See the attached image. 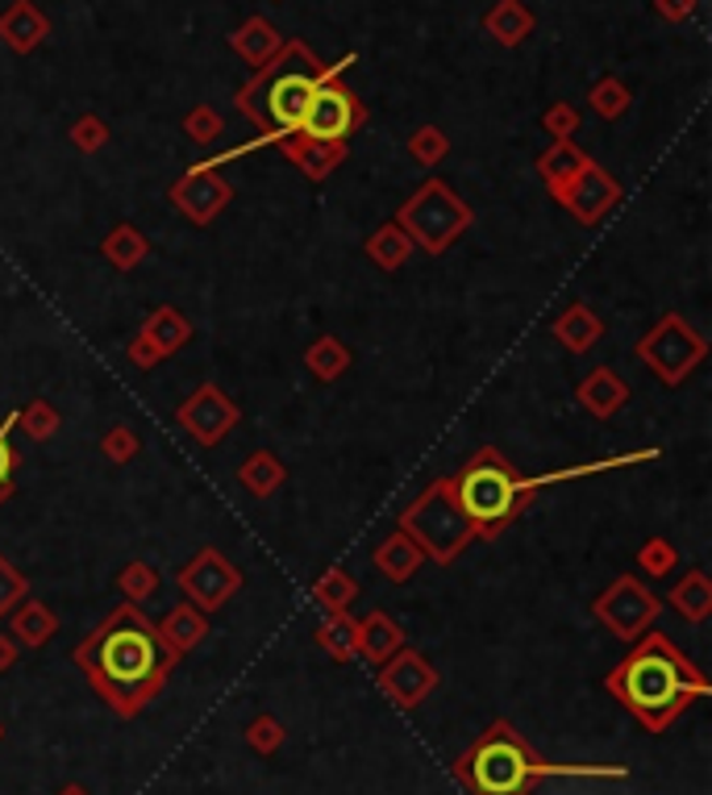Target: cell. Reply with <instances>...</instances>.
Here are the masks:
<instances>
[{
	"instance_id": "obj_39",
	"label": "cell",
	"mask_w": 712,
	"mask_h": 795,
	"mask_svg": "<svg viewBox=\"0 0 712 795\" xmlns=\"http://www.w3.org/2000/svg\"><path fill=\"white\" fill-rule=\"evenodd\" d=\"M125 354H130V363H134V367H138V371H150V367H159V363H163V354L155 351V342H150V338H146L143 329H138V333H134V342H130V346H125Z\"/></svg>"
},
{
	"instance_id": "obj_37",
	"label": "cell",
	"mask_w": 712,
	"mask_h": 795,
	"mask_svg": "<svg viewBox=\"0 0 712 795\" xmlns=\"http://www.w3.org/2000/svg\"><path fill=\"white\" fill-rule=\"evenodd\" d=\"M25 596H29V579H25L22 571L4 559V554H0V621L22 604Z\"/></svg>"
},
{
	"instance_id": "obj_32",
	"label": "cell",
	"mask_w": 712,
	"mask_h": 795,
	"mask_svg": "<svg viewBox=\"0 0 712 795\" xmlns=\"http://www.w3.org/2000/svg\"><path fill=\"white\" fill-rule=\"evenodd\" d=\"M17 425H22V433H29L34 442H50L59 433L63 417H59V408L47 404V400H29L22 413H17Z\"/></svg>"
},
{
	"instance_id": "obj_24",
	"label": "cell",
	"mask_w": 712,
	"mask_h": 795,
	"mask_svg": "<svg viewBox=\"0 0 712 795\" xmlns=\"http://www.w3.org/2000/svg\"><path fill=\"white\" fill-rule=\"evenodd\" d=\"M351 363H355V354H351V346H346L337 333H321L309 351H305V367H309V375L312 379H321V383L342 379V375L351 371Z\"/></svg>"
},
{
	"instance_id": "obj_43",
	"label": "cell",
	"mask_w": 712,
	"mask_h": 795,
	"mask_svg": "<svg viewBox=\"0 0 712 795\" xmlns=\"http://www.w3.org/2000/svg\"><path fill=\"white\" fill-rule=\"evenodd\" d=\"M596 105H600V113H621V109H625V93L613 88V84H604V88L596 93Z\"/></svg>"
},
{
	"instance_id": "obj_18",
	"label": "cell",
	"mask_w": 712,
	"mask_h": 795,
	"mask_svg": "<svg viewBox=\"0 0 712 795\" xmlns=\"http://www.w3.org/2000/svg\"><path fill=\"white\" fill-rule=\"evenodd\" d=\"M159 629V637H163V646L171 650L175 658H184V655H192L205 637H209V621H205V612L200 609H192V604H180V609H171L155 625Z\"/></svg>"
},
{
	"instance_id": "obj_29",
	"label": "cell",
	"mask_w": 712,
	"mask_h": 795,
	"mask_svg": "<svg viewBox=\"0 0 712 795\" xmlns=\"http://www.w3.org/2000/svg\"><path fill=\"white\" fill-rule=\"evenodd\" d=\"M312 600L326 612H351V604L358 600V579L342 566H330L317 584H312Z\"/></svg>"
},
{
	"instance_id": "obj_40",
	"label": "cell",
	"mask_w": 712,
	"mask_h": 795,
	"mask_svg": "<svg viewBox=\"0 0 712 795\" xmlns=\"http://www.w3.org/2000/svg\"><path fill=\"white\" fill-rule=\"evenodd\" d=\"M413 150H417V159H421V163H438V159L446 155V142H442L438 130H421V138L413 142Z\"/></svg>"
},
{
	"instance_id": "obj_36",
	"label": "cell",
	"mask_w": 712,
	"mask_h": 795,
	"mask_svg": "<svg viewBox=\"0 0 712 795\" xmlns=\"http://www.w3.org/2000/svg\"><path fill=\"white\" fill-rule=\"evenodd\" d=\"M13 425H17V413H4V421H0V504H4V500H13V470H17V463H22V454L9 445Z\"/></svg>"
},
{
	"instance_id": "obj_27",
	"label": "cell",
	"mask_w": 712,
	"mask_h": 795,
	"mask_svg": "<svg viewBox=\"0 0 712 795\" xmlns=\"http://www.w3.org/2000/svg\"><path fill=\"white\" fill-rule=\"evenodd\" d=\"M317 646L333 662H355L358 658V621L351 612H326V621L317 625Z\"/></svg>"
},
{
	"instance_id": "obj_33",
	"label": "cell",
	"mask_w": 712,
	"mask_h": 795,
	"mask_svg": "<svg viewBox=\"0 0 712 795\" xmlns=\"http://www.w3.org/2000/svg\"><path fill=\"white\" fill-rule=\"evenodd\" d=\"M138 450H143V442H138V433H134L130 425H109V429L100 433V454H105L113 467L134 463V458H138Z\"/></svg>"
},
{
	"instance_id": "obj_34",
	"label": "cell",
	"mask_w": 712,
	"mask_h": 795,
	"mask_svg": "<svg viewBox=\"0 0 712 795\" xmlns=\"http://www.w3.org/2000/svg\"><path fill=\"white\" fill-rule=\"evenodd\" d=\"M287 742V729H284V721L280 717H271V712H259L250 725H246V746L255 749V754H275V749L284 746Z\"/></svg>"
},
{
	"instance_id": "obj_41",
	"label": "cell",
	"mask_w": 712,
	"mask_h": 795,
	"mask_svg": "<svg viewBox=\"0 0 712 795\" xmlns=\"http://www.w3.org/2000/svg\"><path fill=\"white\" fill-rule=\"evenodd\" d=\"M72 138H75V146H79V150H96V146L105 142V130H100V121H79Z\"/></svg>"
},
{
	"instance_id": "obj_8",
	"label": "cell",
	"mask_w": 712,
	"mask_h": 795,
	"mask_svg": "<svg viewBox=\"0 0 712 795\" xmlns=\"http://www.w3.org/2000/svg\"><path fill=\"white\" fill-rule=\"evenodd\" d=\"M659 612H663V600L641 584L638 575H617L592 600V616L621 641H638L641 633H650Z\"/></svg>"
},
{
	"instance_id": "obj_5",
	"label": "cell",
	"mask_w": 712,
	"mask_h": 795,
	"mask_svg": "<svg viewBox=\"0 0 712 795\" xmlns=\"http://www.w3.org/2000/svg\"><path fill=\"white\" fill-rule=\"evenodd\" d=\"M401 529L421 546V554L433 559L438 566H451L467 541L475 538V525L454 500V475L433 479L408 509L401 513Z\"/></svg>"
},
{
	"instance_id": "obj_13",
	"label": "cell",
	"mask_w": 712,
	"mask_h": 795,
	"mask_svg": "<svg viewBox=\"0 0 712 795\" xmlns=\"http://www.w3.org/2000/svg\"><path fill=\"white\" fill-rule=\"evenodd\" d=\"M554 200H558V205H563L579 225H596V221H600V217L621 200V187H617V180H609V175L588 159L584 171H579V175H575V180L554 196Z\"/></svg>"
},
{
	"instance_id": "obj_45",
	"label": "cell",
	"mask_w": 712,
	"mask_h": 795,
	"mask_svg": "<svg viewBox=\"0 0 712 795\" xmlns=\"http://www.w3.org/2000/svg\"><path fill=\"white\" fill-rule=\"evenodd\" d=\"M192 138H200V142L217 138V118H209V113H196V118H192Z\"/></svg>"
},
{
	"instance_id": "obj_22",
	"label": "cell",
	"mask_w": 712,
	"mask_h": 795,
	"mask_svg": "<svg viewBox=\"0 0 712 795\" xmlns=\"http://www.w3.org/2000/svg\"><path fill=\"white\" fill-rule=\"evenodd\" d=\"M143 333L155 342V351L163 354V358H171V354L184 351L192 342V321L175 305H159L150 317H146Z\"/></svg>"
},
{
	"instance_id": "obj_17",
	"label": "cell",
	"mask_w": 712,
	"mask_h": 795,
	"mask_svg": "<svg viewBox=\"0 0 712 795\" xmlns=\"http://www.w3.org/2000/svg\"><path fill=\"white\" fill-rule=\"evenodd\" d=\"M550 333L558 338V346L570 354H588L604 338V321L596 317L592 305H570L563 308L558 317H554V326H550Z\"/></svg>"
},
{
	"instance_id": "obj_4",
	"label": "cell",
	"mask_w": 712,
	"mask_h": 795,
	"mask_svg": "<svg viewBox=\"0 0 712 795\" xmlns=\"http://www.w3.org/2000/svg\"><path fill=\"white\" fill-rule=\"evenodd\" d=\"M454 500L475 525V538L496 541L533 504V491L525 488V475L513 470L496 445H483L454 475Z\"/></svg>"
},
{
	"instance_id": "obj_3",
	"label": "cell",
	"mask_w": 712,
	"mask_h": 795,
	"mask_svg": "<svg viewBox=\"0 0 712 795\" xmlns=\"http://www.w3.org/2000/svg\"><path fill=\"white\" fill-rule=\"evenodd\" d=\"M451 771L467 795H533L550 779H629V767L621 762H547L513 721H492L454 758Z\"/></svg>"
},
{
	"instance_id": "obj_47",
	"label": "cell",
	"mask_w": 712,
	"mask_h": 795,
	"mask_svg": "<svg viewBox=\"0 0 712 795\" xmlns=\"http://www.w3.org/2000/svg\"><path fill=\"white\" fill-rule=\"evenodd\" d=\"M0 737H4V725H0Z\"/></svg>"
},
{
	"instance_id": "obj_28",
	"label": "cell",
	"mask_w": 712,
	"mask_h": 795,
	"mask_svg": "<svg viewBox=\"0 0 712 795\" xmlns=\"http://www.w3.org/2000/svg\"><path fill=\"white\" fill-rule=\"evenodd\" d=\"M287 159L300 167L309 180H326L333 171V163L342 159V142H312V138L292 134V138H287Z\"/></svg>"
},
{
	"instance_id": "obj_25",
	"label": "cell",
	"mask_w": 712,
	"mask_h": 795,
	"mask_svg": "<svg viewBox=\"0 0 712 795\" xmlns=\"http://www.w3.org/2000/svg\"><path fill=\"white\" fill-rule=\"evenodd\" d=\"M284 479H287V467L271 454V450H255V454L237 467V484L250 491V496H259V500L275 496V491L284 488Z\"/></svg>"
},
{
	"instance_id": "obj_1",
	"label": "cell",
	"mask_w": 712,
	"mask_h": 795,
	"mask_svg": "<svg viewBox=\"0 0 712 795\" xmlns=\"http://www.w3.org/2000/svg\"><path fill=\"white\" fill-rule=\"evenodd\" d=\"M75 666L93 683V692L113 708V717L130 721L163 692L167 675L180 658L163 646L155 621H146L138 604H118L75 646Z\"/></svg>"
},
{
	"instance_id": "obj_14",
	"label": "cell",
	"mask_w": 712,
	"mask_h": 795,
	"mask_svg": "<svg viewBox=\"0 0 712 795\" xmlns=\"http://www.w3.org/2000/svg\"><path fill=\"white\" fill-rule=\"evenodd\" d=\"M230 196H234L230 184L221 175H213V171H200V167H192L188 175L171 187V205L184 212L188 221H196V225H209L213 217H221V209L230 205Z\"/></svg>"
},
{
	"instance_id": "obj_23",
	"label": "cell",
	"mask_w": 712,
	"mask_h": 795,
	"mask_svg": "<svg viewBox=\"0 0 712 795\" xmlns=\"http://www.w3.org/2000/svg\"><path fill=\"white\" fill-rule=\"evenodd\" d=\"M100 255H105V262H113L118 271H134V267H143L146 255H150V242H146V234L138 225L121 221V225H113V230L105 234Z\"/></svg>"
},
{
	"instance_id": "obj_46",
	"label": "cell",
	"mask_w": 712,
	"mask_h": 795,
	"mask_svg": "<svg viewBox=\"0 0 712 795\" xmlns=\"http://www.w3.org/2000/svg\"><path fill=\"white\" fill-rule=\"evenodd\" d=\"M54 795H93L88 787H79V783H67V787H59Z\"/></svg>"
},
{
	"instance_id": "obj_6",
	"label": "cell",
	"mask_w": 712,
	"mask_h": 795,
	"mask_svg": "<svg viewBox=\"0 0 712 795\" xmlns=\"http://www.w3.org/2000/svg\"><path fill=\"white\" fill-rule=\"evenodd\" d=\"M396 225L413 237V246H421L426 255H446L463 230L471 225V209L454 196L442 180H429L413 200H404L396 212Z\"/></svg>"
},
{
	"instance_id": "obj_31",
	"label": "cell",
	"mask_w": 712,
	"mask_h": 795,
	"mask_svg": "<svg viewBox=\"0 0 712 795\" xmlns=\"http://www.w3.org/2000/svg\"><path fill=\"white\" fill-rule=\"evenodd\" d=\"M118 587L130 604H143V600H150V596L159 591V571L143 559L125 562V566H121V575H118Z\"/></svg>"
},
{
	"instance_id": "obj_19",
	"label": "cell",
	"mask_w": 712,
	"mask_h": 795,
	"mask_svg": "<svg viewBox=\"0 0 712 795\" xmlns=\"http://www.w3.org/2000/svg\"><path fill=\"white\" fill-rule=\"evenodd\" d=\"M376 566H380L383 579H392V584H408L421 566H426V554H421V546L408 538L404 529L396 534H388L380 541V550H376Z\"/></svg>"
},
{
	"instance_id": "obj_12",
	"label": "cell",
	"mask_w": 712,
	"mask_h": 795,
	"mask_svg": "<svg viewBox=\"0 0 712 795\" xmlns=\"http://www.w3.org/2000/svg\"><path fill=\"white\" fill-rule=\"evenodd\" d=\"M433 687H438V666H433L421 650H413V646L396 650V655L380 666V692L396 704V708H404V712H413Z\"/></svg>"
},
{
	"instance_id": "obj_20",
	"label": "cell",
	"mask_w": 712,
	"mask_h": 795,
	"mask_svg": "<svg viewBox=\"0 0 712 795\" xmlns=\"http://www.w3.org/2000/svg\"><path fill=\"white\" fill-rule=\"evenodd\" d=\"M9 616H13L9 637H13L17 646H29V650H42L50 637L59 633V616H54L42 600H29V596H25L22 604L9 612Z\"/></svg>"
},
{
	"instance_id": "obj_35",
	"label": "cell",
	"mask_w": 712,
	"mask_h": 795,
	"mask_svg": "<svg viewBox=\"0 0 712 795\" xmlns=\"http://www.w3.org/2000/svg\"><path fill=\"white\" fill-rule=\"evenodd\" d=\"M638 566H646V575L663 579V575H671L679 566V550L671 546V538H650L638 550Z\"/></svg>"
},
{
	"instance_id": "obj_11",
	"label": "cell",
	"mask_w": 712,
	"mask_h": 795,
	"mask_svg": "<svg viewBox=\"0 0 712 795\" xmlns=\"http://www.w3.org/2000/svg\"><path fill=\"white\" fill-rule=\"evenodd\" d=\"M237 404L217 383H200L196 392H192L180 408H175V421H180V429H188L192 438L200 445H217L230 429L237 425Z\"/></svg>"
},
{
	"instance_id": "obj_44",
	"label": "cell",
	"mask_w": 712,
	"mask_h": 795,
	"mask_svg": "<svg viewBox=\"0 0 712 795\" xmlns=\"http://www.w3.org/2000/svg\"><path fill=\"white\" fill-rule=\"evenodd\" d=\"M17 658H22V646H17L9 633H0V675H4V671H13V666H17Z\"/></svg>"
},
{
	"instance_id": "obj_21",
	"label": "cell",
	"mask_w": 712,
	"mask_h": 795,
	"mask_svg": "<svg viewBox=\"0 0 712 795\" xmlns=\"http://www.w3.org/2000/svg\"><path fill=\"white\" fill-rule=\"evenodd\" d=\"M666 600H671V609L679 612L684 621L691 625H704L712 616V579L704 571H688L679 584L666 591Z\"/></svg>"
},
{
	"instance_id": "obj_42",
	"label": "cell",
	"mask_w": 712,
	"mask_h": 795,
	"mask_svg": "<svg viewBox=\"0 0 712 795\" xmlns=\"http://www.w3.org/2000/svg\"><path fill=\"white\" fill-rule=\"evenodd\" d=\"M492 25L500 29V38H504V42H517V38H521V29H525V17L521 13H508V9H504Z\"/></svg>"
},
{
	"instance_id": "obj_15",
	"label": "cell",
	"mask_w": 712,
	"mask_h": 795,
	"mask_svg": "<svg viewBox=\"0 0 712 795\" xmlns=\"http://www.w3.org/2000/svg\"><path fill=\"white\" fill-rule=\"evenodd\" d=\"M575 400L592 413L596 421H609V417H617L621 408L629 404V383H625L613 367H596V371L575 388Z\"/></svg>"
},
{
	"instance_id": "obj_26",
	"label": "cell",
	"mask_w": 712,
	"mask_h": 795,
	"mask_svg": "<svg viewBox=\"0 0 712 795\" xmlns=\"http://www.w3.org/2000/svg\"><path fill=\"white\" fill-rule=\"evenodd\" d=\"M363 255L371 258L380 271H401L404 262H408V255H413V237L404 234L396 221H388V225H380L376 234H367Z\"/></svg>"
},
{
	"instance_id": "obj_7",
	"label": "cell",
	"mask_w": 712,
	"mask_h": 795,
	"mask_svg": "<svg viewBox=\"0 0 712 795\" xmlns=\"http://www.w3.org/2000/svg\"><path fill=\"white\" fill-rule=\"evenodd\" d=\"M634 354L663 379L666 388H679V383L704 363L709 342H704V333H696L691 321H684L679 313H666V317L654 321V329L641 338L638 346H634Z\"/></svg>"
},
{
	"instance_id": "obj_30",
	"label": "cell",
	"mask_w": 712,
	"mask_h": 795,
	"mask_svg": "<svg viewBox=\"0 0 712 795\" xmlns=\"http://www.w3.org/2000/svg\"><path fill=\"white\" fill-rule=\"evenodd\" d=\"M584 163H588V159H584V155H575L567 142H563V146H554L550 155H542L538 171H542V180L550 184V192L558 196V192H563V187H567L570 180H575V175L584 171Z\"/></svg>"
},
{
	"instance_id": "obj_38",
	"label": "cell",
	"mask_w": 712,
	"mask_h": 795,
	"mask_svg": "<svg viewBox=\"0 0 712 795\" xmlns=\"http://www.w3.org/2000/svg\"><path fill=\"white\" fill-rule=\"evenodd\" d=\"M0 34L13 42L17 50H25V47H34L38 42V34H42V22L29 13V9H13L4 22H0Z\"/></svg>"
},
{
	"instance_id": "obj_2",
	"label": "cell",
	"mask_w": 712,
	"mask_h": 795,
	"mask_svg": "<svg viewBox=\"0 0 712 795\" xmlns=\"http://www.w3.org/2000/svg\"><path fill=\"white\" fill-rule=\"evenodd\" d=\"M604 692L625 704L646 733H666L712 687L666 633H641L638 646L604 675Z\"/></svg>"
},
{
	"instance_id": "obj_9",
	"label": "cell",
	"mask_w": 712,
	"mask_h": 795,
	"mask_svg": "<svg viewBox=\"0 0 712 795\" xmlns=\"http://www.w3.org/2000/svg\"><path fill=\"white\" fill-rule=\"evenodd\" d=\"M175 584H180V591L188 596L192 609L217 612L234 600V591L242 587V571H237L234 562L225 559L221 550L205 546V550H200V554H196V559L175 575Z\"/></svg>"
},
{
	"instance_id": "obj_10",
	"label": "cell",
	"mask_w": 712,
	"mask_h": 795,
	"mask_svg": "<svg viewBox=\"0 0 712 795\" xmlns=\"http://www.w3.org/2000/svg\"><path fill=\"white\" fill-rule=\"evenodd\" d=\"M363 121V109L358 100L346 88H337L333 80H326L309 100V113L300 121V138L312 142H342L346 134H355V125Z\"/></svg>"
},
{
	"instance_id": "obj_16",
	"label": "cell",
	"mask_w": 712,
	"mask_h": 795,
	"mask_svg": "<svg viewBox=\"0 0 712 795\" xmlns=\"http://www.w3.org/2000/svg\"><path fill=\"white\" fill-rule=\"evenodd\" d=\"M408 641H404V629L388 616V612H367L363 621H358V658H367L371 666H383L388 658L404 650Z\"/></svg>"
}]
</instances>
